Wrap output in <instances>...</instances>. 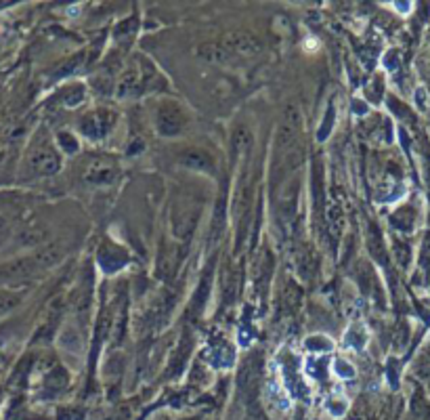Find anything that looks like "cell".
Masks as SVG:
<instances>
[{"mask_svg": "<svg viewBox=\"0 0 430 420\" xmlns=\"http://www.w3.org/2000/svg\"><path fill=\"white\" fill-rule=\"evenodd\" d=\"M222 46H225L235 59L237 57H256L263 52V42L258 40L254 34L244 32V30H235V32L225 34Z\"/></svg>", "mask_w": 430, "mask_h": 420, "instance_id": "1", "label": "cell"}, {"mask_svg": "<svg viewBox=\"0 0 430 420\" xmlns=\"http://www.w3.org/2000/svg\"><path fill=\"white\" fill-rule=\"evenodd\" d=\"M183 122H185L183 112L177 108V105L166 103V105H162V108L158 110L156 124H158V130L162 135H168V137L179 135V130L183 128Z\"/></svg>", "mask_w": 430, "mask_h": 420, "instance_id": "2", "label": "cell"}, {"mask_svg": "<svg viewBox=\"0 0 430 420\" xmlns=\"http://www.w3.org/2000/svg\"><path fill=\"white\" fill-rule=\"evenodd\" d=\"M300 128V112L290 105V108L283 112V122H281V128H279V137H281V143L283 147H288V143H292L296 139V133Z\"/></svg>", "mask_w": 430, "mask_h": 420, "instance_id": "3", "label": "cell"}, {"mask_svg": "<svg viewBox=\"0 0 430 420\" xmlns=\"http://www.w3.org/2000/svg\"><path fill=\"white\" fill-rule=\"evenodd\" d=\"M30 162H32V168L40 174H53L59 168V158L50 149H36Z\"/></svg>", "mask_w": 430, "mask_h": 420, "instance_id": "4", "label": "cell"}, {"mask_svg": "<svg viewBox=\"0 0 430 420\" xmlns=\"http://www.w3.org/2000/svg\"><path fill=\"white\" fill-rule=\"evenodd\" d=\"M197 55L206 61H210V63H218V65H229L235 61V57L231 55V52L222 46V44H204L199 50H197Z\"/></svg>", "mask_w": 430, "mask_h": 420, "instance_id": "5", "label": "cell"}, {"mask_svg": "<svg viewBox=\"0 0 430 420\" xmlns=\"http://www.w3.org/2000/svg\"><path fill=\"white\" fill-rule=\"evenodd\" d=\"M61 256H63V248L59 246V244H53V246L42 248L34 258H36V262L40 267H50V265H55Z\"/></svg>", "mask_w": 430, "mask_h": 420, "instance_id": "6", "label": "cell"}, {"mask_svg": "<svg viewBox=\"0 0 430 420\" xmlns=\"http://www.w3.org/2000/svg\"><path fill=\"white\" fill-rule=\"evenodd\" d=\"M181 160H183L185 166H191V168H197V170H208L210 168V158L199 153V151H189L181 158Z\"/></svg>", "mask_w": 430, "mask_h": 420, "instance_id": "7", "label": "cell"}, {"mask_svg": "<svg viewBox=\"0 0 430 420\" xmlns=\"http://www.w3.org/2000/svg\"><path fill=\"white\" fill-rule=\"evenodd\" d=\"M285 170L283 172H290V170H296L300 164H302V147H292V149H285Z\"/></svg>", "mask_w": 430, "mask_h": 420, "instance_id": "8", "label": "cell"}, {"mask_svg": "<svg viewBox=\"0 0 430 420\" xmlns=\"http://www.w3.org/2000/svg\"><path fill=\"white\" fill-rule=\"evenodd\" d=\"M136 80H139V78H136L134 74H126V76H124V80L120 82V86H118L120 97H126L128 93H132V91L136 89Z\"/></svg>", "mask_w": 430, "mask_h": 420, "instance_id": "9", "label": "cell"}, {"mask_svg": "<svg viewBox=\"0 0 430 420\" xmlns=\"http://www.w3.org/2000/svg\"><path fill=\"white\" fill-rule=\"evenodd\" d=\"M89 179L91 181H95V183H109L111 179H113V170L111 168H105V170H93L91 174H89Z\"/></svg>", "mask_w": 430, "mask_h": 420, "instance_id": "10", "label": "cell"}, {"mask_svg": "<svg viewBox=\"0 0 430 420\" xmlns=\"http://www.w3.org/2000/svg\"><path fill=\"white\" fill-rule=\"evenodd\" d=\"M17 303H19V299H17L15 294H0V313L11 311Z\"/></svg>", "mask_w": 430, "mask_h": 420, "instance_id": "11", "label": "cell"}, {"mask_svg": "<svg viewBox=\"0 0 430 420\" xmlns=\"http://www.w3.org/2000/svg\"><path fill=\"white\" fill-rule=\"evenodd\" d=\"M5 233H7V223L0 219V242H3V238H5Z\"/></svg>", "mask_w": 430, "mask_h": 420, "instance_id": "12", "label": "cell"}]
</instances>
